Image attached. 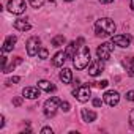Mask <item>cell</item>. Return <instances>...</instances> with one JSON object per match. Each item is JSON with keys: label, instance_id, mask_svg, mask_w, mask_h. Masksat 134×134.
<instances>
[{"label": "cell", "instance_id": "f1b7e54d", "mask_svg": "<svg viewBox=\"0 0 134 134\" xmlns=\"http://www.w3.org/2000/svg\"><path fill=\"white\" fill-rule=\"evenodd\" d=\"M129 125H131V128H134V109L129 114Z\"/></svg>", "mask_w": 134, "mask_h": 134}, {"label": "cell", "instance_id": "ffe728a7", "mask_svg": "<svg viewBox=\"0 0 134 134\" xmlns=\"http://www.w3.org/2000/svg\"><path fill=\"white\" fill-rule=\"evenodd\" d=\"M63 44H65V36H63V35H57V36L52 38V46H54V47H60V46H63Z\"/></svg>", "mask_w": 134, "mask_h": 134}, {"label": "cell", "instance_id": "e0dca14e", "mask_svg": "<svg viewBox=\"0 0 134 134\" xmlns=\"http://www.w3.org/2000/svg\"><path fill=\"white\" fill-rule=\"evenodd\" d=\"M30 24L25 21V19H18V21H14V29H18V30H21V32H25V30H30Z\"/></svg>", "mask_w": 134, "mask_h": 134}, {"label": "cell", "instance_id": "4316f807", "mask_svg": "<svg viewBox=\"0 0 134 134\" xmlns=\"http://www.w3.org/2000/svg\"><path fill=\"white\" fill-rule=\"evenodd\" d=\"M93 106H95V107H101V106H103V99L95 98V99H93Z\"/></svg>", "mask_w": 134, "mask_h": 134}, {"label": "cell", "instance_id": "277c9868", "mask_svg": "<svg viewBox=\"0 0 134 134\" xmlns=\"http://www.w3.org/2000/svg\"><path fill=\"white\" fill-rule=\"evenodd\" d=\"M73 95H74V98H76L77 101L85 103V101L90 99L92 88H90V85H79V87H76V88L73 90Z\"/></svg>", "mask_w": 134, "mask_h": 134}, {"label": "cell", "instance_id": "d6986e66", "mask_svg": "<svg viewBox=\"0 0 134 134\" xmlns=\"http://www.w3.org/2000/svg\"><path fill=\"white\" fill-rule=\"evenodd\" d=\"M66 57H74L76 55V52H77V46H76V41H71L70 44H68V47H66Z\"/></svg>", "mask_w": 134, "mask_h": 134}, {"label": "cell", "instance_id": "1f68e13d", "mask_svg": "<svg viewBox=\"0 0 134 134\" xmlns=\"http://www.w3.org/2000/svg\"><path fill=\"white\" fill-rule=\"evenodd\" d=\"M0 58H2V68H3V71H5V68H7V57H5V55H2Z\"/></svg>", "mask_w": 134, "mask_h": 134}, {"label": "cell", "instance_id": "9c48e42d", "mask_svg": "<svg viewBox=\"0 0 134 134\" xmlns=\"http://www.w3.org/2000/svg\"><path fill=\"white\" fill-rule=\"evenodd\" d=\"M40 38H36V36H32L29 41H27V54L30 55V57H33V55H36L38 54V51H40Z\"/></svg>", "mask_w": 134, "mask_h": 134}, {"label": "cell", "instance_id": "30bf717a", "mask_svg": "<svg viewBox=\"0 0 134 134\" xmlns=\"http://www.w3.org/2000/svg\"><path fill=\"white\" fill-rule=\"evenodd\" d=\"M118 101H120V95H118V92L109 90V92H106V93H104V103H107L110 107L117 106V104H118Z\"/></svg>", "mask_w": 134, "mask_h": 134}, {"label": "cell", "instance_id": "cb8c5ba5", "mask_svg": "<svg viewBox=\"0 0 134 134\" xmlns=\"http://www.w3.org/2000/svg\"><path fill=\"white\" fill-rule=\"evenodd\" d=\"M60 109L65 110V112H68V110H70V103H68V101H62V103H60Z\"/></svg>", "mask_w": 134, "mask_h": 134}, {"label": "cell", "instance_id": "7c38bea8", "mask_svg": "<svg viewBox=\"0 0 134 134\" xmlns=\"http://www.w3.org/2000/svg\"><path fill=\"white\" fill-rule=\"evenodd\" d=\"M16 41H18V38L14 36V35H10V36H7V40H5V43H3V52H11L13 49H14V44H16Z\"/></svg>", "mask_w": 134, "mask_h": 134}, {"label": "cell", "instance_id": "f546056e", "mask_svg": "<svg viewBox=\"0 0 134 134\" xmlns=\"http://www.w3.org/2000/svg\"><path fill=\"white\" fill-rule=\"evenodd\" d=\"M41 134H52V128H49V126L43 128V129H41Z\"/></svg>", "mask_w": 134, "mask_h": 134}, {"label": "cell", "instance_id": "4fadbf2b", "mask_svg": "<svg viewBox=\"0 0 134 134\" xmlns=\"http://www.w3.org/2000/svg\"><path fill=\"white\" fill-rule=\"evenodd\" d=\"M65 60H66V52H57L55 55H54V58H52V65L54 66H62L63 63H65Z\"/></svg>", "mask_w": 134, "mask_h": 134}, {"label": "cell", "instance_id": "ac0fdd59", "mask_svg": "<svg viewBox=\"0 0 134 134\" xmlns=\"http://www.w3.org/2000/svg\"><path fill=\"white\" fill-rule=\"evenodd\" d=\"M38 87H40L41 90H44V92H49V93L55 90V85H52V84H51L49 81H44V79L38 82Z\"/></svg>", "mask_w": 134, "mask_h": 134}, {"label": "cell", "instance_id": "836d02e7", "mask_svg": "<svg viewBox=\"0 0 134 134\" xmlns=\"http://www.w3.org/2000/svg\"><path fill=\"white\" fill-rule=\"evenodd\" d=\"M101 3H110V2H114V0H99Z\"/></svg>", "mask_w": 134, "mask_h": 134}, {"label": "cell", "instance_id": "7a4b0ae2", "mask_svg": "<svg viewBox=\"0 0 134 134\" xmlns=\"http://www.w3.org/2000/svg\"><path fill=\"white\" fill-rule=\"evenodd\" d=\"M73 58H74L73 63L76 66V70H85L90 65V49L87 46H81V49L76 52Z\"/></svg>", "mask_w": 134, "mask_h": 134}, {"label": "cell", "instance_id": "9a60e30c", "mask_svg": "<svg viewBox=\"0 0 134 134\" xmlns=\"http://www.w3.org/2000/svg\"><path fill=\"white\" fill-rule=\"evenodd\" d=\"M123 65H125L128 74L129 76H134V57H126L123 60Z\"/></svg>", "mask_w": 134, "mask_h": 134}, {"label": "cell", "instance_id": "484cf974", "mask_svg": "<svg viewBox=\"0 0 134 134\" xmlns=\"http://www.w3.org/2000/svg\"><path fill=\"white\" fill-rule=\"evenodd\" d=\"M126 99H128V101H134V90L126 92Z\"/></svg>", "mask_w": 134, "mask_h": 134}, {"label": "cell", "instance_id": "ba28073f", "mask_svg": "<svg viewBox=\"0 0 134 134\" xmlns=\"http://www.w3.org/2000/svg\"><path fill=\"white\" fill-rule=\"evenodd\" d=\"M104 70V65H103V60H93L90 62V66H88V74L92 77H96L103 73Z\"/></svg>", "mask_w": 134, "mask_h": 134}, {"label": "cell", "instance_id": "3957f363", "mask_svg": "<svg viewBox=\"0 0 134 134\" xmlns=\"http://www.w3.org/2000/svg\"><path fill=\"white\" fill-rule=\"evenodd\" d=\"M112 52H114V43H112V41H110V43H103V44H99L98 49H96V55H98V58L103 60V62L109 60Z\"/></svg>", "mask_w": 134, "mask_h": 134}, {"label": "cell", "instance_id": "d590c367", "mask_svg": "<svg viewBox=\"0 0 134 134\" xmlns=\"http://www.w3.org/2000/svg\"><path fill=\"white\" fill-rule=\"evenodd\" d=\"M66 2H71V0H66Z\"/></svg>", "mask_w": 134, "mask_h": 134}, {"label": "cell", "instance_id": "e575fe53", "mask_svg": "<svg viewBox=\"0 0 134 134\" xmlns=\"http://www.w3.org/2000/svg\"><path fill=\"white\" fill-rule=\"evenodd\" d=\"M131 10H134V0H131Z\"/></svg>", "mask_w": 134, "mask_h": 134}, {"label": "cell", "instance_id": "d4e9b609", "mask_svg": "<svg viewBox=\"0 0 134 134\" xmlns=\"http://www.w3.org/2000/svg\"><path fill=\"white\" fill-rule=\"evenodd\" d=\"M19 81H21V77H18V76H14V77H11L10 81H7L5 84H7V85H11V84H16V82H19Z\"/></svg>", "mask_w": 134, "mask_h": 134}, {"label": "cell", "instance_id": "5bb4252c", "mask_svg": "<svg viewBox=\"0 0 134 134\" xmlns=\"http://www.w3.org/2000/svg\"><path fill=\"white\" fill-rule=\"evenodd\" d=\"M60 79L63 81V84H71V81H73V73H71V70L63 68V70L60 71Z\"/></svg>", "mask_w": 134, "mask_h": 134}, {"label": "cell", "instance_id": "d6a6232c", "mask_svg": "<svg viewBox=\"0 0 134 134\" xmlns=\"http://www.w3.org/2000/svg\"><path fill=\"white\" fill-rule=\"evenodd\" d=\"M3 125H5V117L0 115V128H3Z\"/></svg>", "mask_w": 134, "mask_h": 134}, {"label": "cell", "instance_id": "8fae6325", "mask_svg": "<svg viewBox=\"0 0 134 134\" xmlns=\"http://www.w3.org/2000/svg\"><path fill=\"white\" fill-rule=\"evenodd\" d=\"M22 95L29 99H36L40 98V87H25L22 90Z\"/></svg>", "mask_w": 134, "mask_h": 134}, {"label": "cell", "instance_id": "83f0119b", "mask_svg": "<svg viewBox=\"0 0 134 134\" xmlns=\"http://www.w3.org/2000/svg\"><path fill=\"white\" fill-rule=\"evenodd\" d=\"M96 85H98L99 88H106V87L109 85V82H107V81H101V82H96Z\"/></svg>", "mask_w": 134, "mask_h": 134}, {"label": "cell", "instance_id": "5b68a950", "mask_svg": "<svg viewBox=\"0 0 134 134\" xmlns=\"http://www.w3.org/2000/svg\"><path fill=\"white\" fill-rule=\"evenodd\" d=\"M60 103H62V101H60L57 96L49 98V99L44 103V115H46V117H54L55 112H57V109H58V106H60Z\"/></svg>", "mask_w": 134, "mask_h": 134}, {"label": "cell", "instance_id": "7402d4cb", "mask_svg": "<svg viewBox=\"0 0 134 134\" xmlns=\"http://www.w3.org/2000/svg\"><path fill=\"white\" fill-rule=\"evenodd\" d=\"M29 2H30V5L33 8H41L43 3H44V0H29Z\"/></svg>", "mask_w": 134, "mask_h": 134}, {"label": "cell", "instance_id": "4dcf8cb0", "mask_svg": "<svg viewBox=\"0 0 134 134\" xmlns=\"http://www.w3.org/2000/svg\"><path fill=\"white\" fill-rule=\"evenodd\" d=\"M13 104H14V106H21V104H22V98H14V99H13Z\"/></svg>", "mask_w": 134, "mask_h": 134}, {"label": "cell", "instance_id": "603a6c76", "mask_svg": "<svg viewBox=\"0 0 134 134\" xmlns=\"http://www.w3.org/2000/svg\"><path fill=\"white\" fill-rule=\"evenodd\" d=\"M38 55H40V58H47V49H44V47H40V51H38Z\"/></svg>", "mask_w": 134, "mask_h": 134}, {"label": "cell", "instance_id": "2e32d148", "mask_svg": "<svg viewBox=\"0 0 134 134\" xmlns=\"http://www.w3.org/2000/svg\"><path fill=\"white\" fill-rule=\"evenodd\" d=\"M82 118H84V121H87V123H90V121H95L96 120V112H93V110H88V109H82Z\"/></svg>", "mask_w": 134, "mask_h": 134}, {"label": "cell", "instance_id": "8992f818", "mask_svg": "<svg viewBox=\"0 0 134 134\" xmlns=\"http://www.w3.org/2000/svg\"><path fill=\"white\" fill-rule=\"evenodd\" d=\"M8 10L13 14H22L25 11V2L24 0H8Z\"/></svg>", "mask_w": 134, "mask_h": 134}, {"label": "cell", "instance_id": "52a82bcc", "mask_svg": "<svg viewBox=\"0 0 134 134\" xmlns=\"http://www.w3.org/2000/svg\"><path fill=\"white\" fill-rule=\"evenodd\" d=\"M131 41H132L131 35H114L112 36V43L118 47H129Z\"/></svg>", "mask_w": 134, "mask_h": 134}, {"label": "cell", "instance_id": "6da1fadb", "mask_svg": "<svg viewBox=\"0 0 134 134\" xmlns=\"http://www.w3.org/2000/svg\"><path fill=\"white\" fill-rule=\"evenodd\" d=\"M95 32L98 36H110L115 33V22L110 18H101L95 24Z\"/></svg>", "mask_w": 134, "mask_h": 134}, {"label": "cell", "instance_id": "44dd1931", "mask_svg": "<svg viewBox=\"0 0 134 134\" xmlns=\"http://www.w3.org/2000/svg\"><path fill=\"white\" fill-rule=\"evenodd\" d=\"M21 63H22V58H21V57H16V60L8 66V68H5V71H3V73H11V71L16 68V66H18V65H21Z\"/></svg>", "mask_w": 134, "mask_h": 134}]
</instances>
